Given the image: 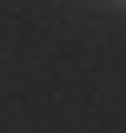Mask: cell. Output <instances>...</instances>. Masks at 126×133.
I'll return each instance as SVG.
<instances>
[{
    "instance_id": "obj_1",
    "label": "cell",
    "mask_w": 126,
    "mask_h": 133,
    "mask_svg": "<svg viewBox=\"0 0 126 133\" xmlns=\"http://www.w3.org/2000/svg\"><path fill=\"white\" fill-rule=\"evenodd\" d=\"M120 14H126V0H120Z\"/></svg>"
}]
</instances>
